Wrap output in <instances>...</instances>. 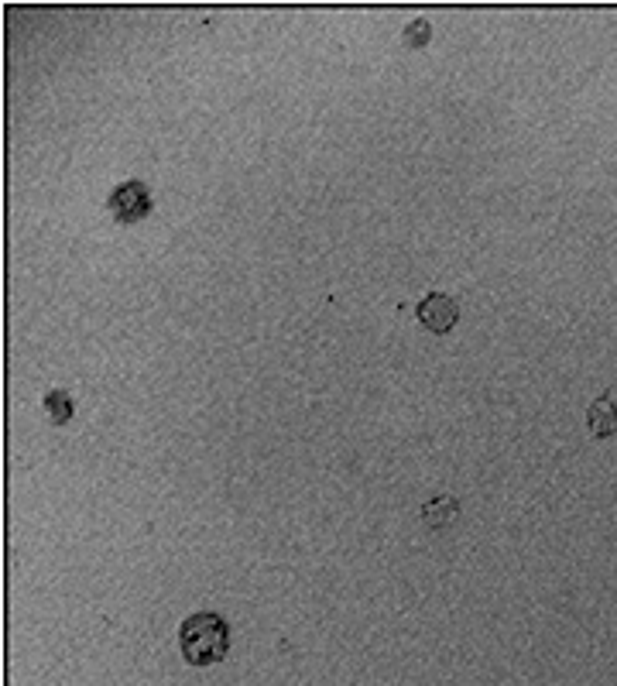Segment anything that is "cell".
Listing matches in <instances>:
<instances>
[{
  "label": "cell",
  "mask_w": 617,
  "mask_h": 686,
  "mask_svg": "<svg viewBox=\"0 0 617 686\" xmlns=\"http://www.w3.org/2000/svg\"><path fill=\"white\" fill-rule=\"evenodd\" d=\"M460 319V302L446 292H429L419 302V323L432 333H450Z\"/></svg>",
  "instance_id": "3957f363"
},
{
  "label": "cell",
  "mask_w": 617,
  "mask_h": 686,
  "mask_svg": "<svg viewBox=\"0 0 617 686\" xmlns=\"http://www.w3.org/2000/svg\"><path fill=\"white\" fill-rule=\"evenodd\" d=\"M179 649L189 666H213L230 652V625L216 611H196L182 621Z\"/></svg>",
  "instance_id": "6da1fadb"
},
{
  "label": "cell",
  "mask_w": 617,
  "mask_h": 686,
  "mask_svg": "<svg viewBox=\"0 0 617 686\" xmlns=\"http://www.w3.org/2000/svg\"><path fill=\"white\" fill-rule=\"evenodd\" d=\"M456 515H460V501L450 498V494H439V498L422 505V522H426L429 529H446V525L456 522Z\"/></svg>",
  "instance_id": "5b68a950"
},
{
  "label": "cell",
  "mask_w": 617,
  "mask_h": 686,
  "mask_svg": "<svg viewBox=\"0 0 617 686\" xmlns=\"http://www.w3.org/2000/svg\"><path fill=\"white\" fill-rule=\"evenodd\" d=\"M426 38H429V21H426V18H415L412 25H408L405 42H408V45H422Z\"/></svg>",
  "instance_id": "52a82bcc"
},
{
  "label": "cell",
  "mask_w": 617,
  "mask_h": 686,
  "mask_svg": "<svg viewBox=\"0 0 617 686\" xmlns=\"http://www.w3.org/2000/svg\"><path fill=\"white\" fill-rule=\"evenodd\" d=\"M587 426H590V436H597V440H607V436L617 433V405H614V398H611V388H607V392L600 395L597 402H590Z\"/></svg>",
  "instance_id": "277c9868"
},
{
  "label": "cell",
  "mask_w": 617,
  "mask_h": 686,
  "mask_svg": "<svg viewBox=\"0 0 617 686\" xmlns=\"http://www.w3.org/2000/svg\"><path fill=\"white\" fill-rule=\"evenodd\" d=\"M151 206H155V196H151V189L144 186L141 179H127L114 186V193L107 196V210L114 213V220L120 223H138L151 213Z\"/></svg>",
  "instance_id": "7a4b0ae2"
},
{
  "label": "cell",
  "mask_w": 617,
  "mask_h": 686,
  "mask_svg": "<svg viewBox=\"0 0 617 686\" xmlns=\"http://www.w3.org/2000/svg\"><path fill=\"white\" fill-rule=\"evenodd\" d=\"M45 409L48 416H52L55 426H66L69 416H72V398L66 388H52V392L45 395Z\"/></svg>",
  "instance_id": "8992f818"
}]
</instances>
